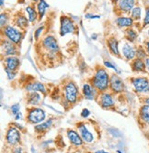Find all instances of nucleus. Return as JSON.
Segmentation results:
<instances>
[{
	"instance_id": "nucleus-1",
	"label": "nucleus",
	"mask_w": 149,
	"mask_h": 153,
	"mask_svg": "<svg viewBox=\"0 0 149 153\" xmlns=\"http://www.w3.org/2000/svg\"><path fill=\"white\" fill-rule=\"evenodd\" d=\"M92 85L93 87L101 92H104L108 89L110 85V77L105 69L100 68L99 70H97L92 79Z\"/></svg>"
},
{
	"instance_id": "nucleus-2",
	"label": "nucleus",
	"mask_w": 149,
	"mask_h": 153,
	"mask_svg": "<svg viewBox=\"0 0 149 153\" xmlns=\"http://www.w3.org/2000/svg\"><path fill=\"white\" fill-rule=\"evenodd\" d=\"M2 31L3 34H5V36L7 38V39L12 41L16 45L19 44L22 39V33L13 26H6L4 29H2Z\"/></svg>"
},
{
	"instance_id": "nucleus-3",
	"label": "nucleus",
	"mask_w": 149,
	"mask_h": 153,
	"mask_svg": "<svg viewBox=\"0 0 149 153\" xmlns=\"http://www.w3.org/2000/svg\"><path fill=\"white\" fill-rule=\"evenodd\" d=\"M61 26H60V35L64 36L68 33H75L76 30V27L74 21L66 16L61 17Z\"/></svg>"
},
{
	"instance_id": "nucleus-4",
	"label": "nucleus",
	"mask_w": 149,
	"mask_h": 153,
	"mask_svg": "<svg viewBox=\"0 0 149 153\" xmlns=\"http://www.w3.org/2000/svg\"><path fill=\"white\" fill-rule=\"evenodd\" d=\"M64 90L66 100L71 104H74L77 99V94H78L77 87L76 86V85L73 82H67V83H65Z\"/></svg>"
},
{
	"instance_id": "nucleus-5",
	"label": "nucleus",
	"mask_w": 149,
	"mask_h": 153,
	"mask_svg": "<svg viewBox=\"0 0 149 153\" xmlns=\"http://www.w3.org/2000/svg\"><path fill=\"white\" fill-rule=\"evenodd\" d=\"M132 85L134 90L138 93L147 92L149 81L146 77H134L132 79Z\"/></svg>"
},
{
	"instance_id": "nucleus-6",
	"label": "nucleus",
	"mask_w": 149,
	"mask_h": 153,
	"mask_svg": "<svg viewBox=\"0 0 149 153\" xmlns=\"http://www.w3.org/2000/svg\"><path fill=\"white\" fill-rule=\"evenodd\" d=\"M43 46L48 52L52 53V54H55L56 52L59 51L58 43L53 36H50V35L47 36L43 41Z\"/></svg>"
},
{
	"instance_id": "nucleus-7",
	"label": "nucleus",
	"mask_w": 149,
	"mask_h": 153,
	"mask_svg": "<svg viewBox=\"0 0 149 153\" xmlns=\"http://www.w3.org/2000/svg\"><path fill=\"white\" fill-rule=\"evenodd\" d=\"M46 114L45 112L40 108H32L28 115V120L32 124L40 123L45 119Z\"/></svg>"
},
{
	"instance_id": "nucleus-8",
	"label": "nucleus",
	"mask_w": 149,
	"mask_h": 153,
	"mask_svg": "<svg viewBox=\"0 0 149 153\" xmlns=\"http://www.w3.org/2000/svg\"><path fill=\"white\" fill-rule=\"evenodd\" d=\"M16 44L13 43L9 39H2L1 41V51L2 54L5 56H13L18 53L17 48L15 46Z\"/></svg>"
},
{
	"instance_id": "nucleus-9",
	"label": "nucleus",
	"mask_w": 149,
	"mask_h": 153,
	"mask_svg": "<svg viewBox=\"0 0 149 153\" xmlns=\"http://www.w3.org/2000/svg\"><path fill=\"white\" fill-rule=\"evenodd\" d=\"M110 87L113 92L121 93L124 89V85L123 80H121L118 75L112 74V77L110 78Z\"/></svg>"
},
{
	"instance_id": "nucleus-10",
	"label": "nucleus",
	"mask_w": 149,
	"mask_h": 153,
	"mask_svg": "<svg viewBox=\"0 0 149 153\" xmlns=\"http://www.w3.org/2000/svg\"><path fill=\"white\" fill-rule=\"evenodd\" d=\"M7 142L9 145H15L19 142L20 140V133L16 128H8L7 132V137H6Z\"/></svg>"
},
{
	"instance_id": "nucleus-11",
	"label": "nucleus",
	"mask_w": 149,
	"mask_h": 153,
	"mask_svg": "<svg viewBox=\"0 0 149 153\" xmlns=\"http://www.w3.org/2000/svg\"><path fill=\"white\" fill-rule=\"evenodd\" d=\"M135 0H119L117 2V7L120 11L124 13H129L133 9Z\"/></svg>"
},
{
	"instance_id": "nucleus-12",
	"label": "nucleus",
	"mask_w": 149,
	"mask_h": 153,
	"mask_svg": "<svg viewBox=\"0 0 149 153\" xmlns=\"http://www.w3.org/2000/svg\"><path fill=\"white\" fill-rule=\"evenodd\" d=\"M5 68H7L9 70L16 72L19 66V59L16 56H8L4 60Z\"/></svg>"
},
{
	"instance_id": "nucleus-13",
	"label": "nucleus",
	"mask_w": 149,
	"mask_h": 153,
	"mask_svg": "<svg viewBox=\"0 0 149 153\" xmlns=\"http://www.w3.org/2000/svg\"><path fill=\"white\" fill-rule=\"evenodd\" d=\"M26 90L28 92H42L43 94H46V89L44 87V85L39 82H32L27 85Z\"/></svg>"
},
{
	"instance_id": "nucleus-14",
	"label": "nucleus",
	"mask_w": 149,
	"mask_h": 153,
	"mask_svg": "<svg viewBox=\"0 0 149 153\" xmlns=\"http://www.w3.org/2000/svg\"><path fill=\"white\" fill-rule=\"evenodd\" d=\"M100 104L104 108L112 106L114 105V102H113V98H112V94H108V93L101 94L100 96Z\"/></svg>"
},
{
	"instance_id": "nucleus-15",
	"label": "nucleus",
	"mask_w": 149,
	"mask_h": 153,
	"mask_svg": "<svg viewBox=\"0 0 149 153\" xmlns=\"http://www.w3.org/2000/svg\"><path fill=\"white\" fill-rule=\"evenodd\" d=\"M78 128H79L81 137H82L83 140H85L88 143H90L93 141V135L88 131V129L87 128V127L84 124H80L78 126Z\"/></svg>"
},
{
	"instance_id": "nucleus-16",
	"label": "nucleus",
	"mask_w": 149,
	"mask_h": 153,
	"mask_svg": "<svg viewBox=\"0 0 149 153\" xmlns=\"http://www.w3.org/2000/svg\"><path fill=\"white\" fill-rule=\"evenodd\" d=\"M67 137H68L71 143L75 146H81L83 144L82 137H81L76 131H74L72 129H69L67 131Z\"/></svg>"
},
{
	"instance_id": "nucleus-17",
	"label": "nucleus",
	"mask_w": 149,
	"mask_h": 153,
	"mask_svg": "<svg viewBox=\"0 0 149 153\" xmlns=\"http://www.w3.org/2000/svg\"><path fill=\"white\" fill-rule=\"evenodd\" d=\"M123 54L127 60H133L136 56V51H135L133 47H132L130 44L125 43L123 47Z\"/></svg>"
},
{
	"instance_id": "nucleus-18",
	"label": "nucleus",
	"mask_w": 149,
	"mask_h": 153,
	"mask_svg": "<svg viewBox=\"0 0 149 153\" xmlns=\"http://www.w3.org/2000/svg\"><path fill=\"white\" fill-rule=\"evenodd\" d=\"M107 44H108V47H109L111 52L116 56H119L120 55V52H119V42L118 40L115 39V38H110L109 39L107 40Z\"/></svg>"
},
{
	"instance_id": "nucleus-19",
	"label": "nucleus",
	"mask_w": 149,
	"mask_h": 153,
	"mask_svg": "<svg viewBox=\"0 0 149 153\" xmlns=\"http://www.w3.org/2000/svg\"><path fill=\"white\" fill-rule=\"evenodd\" d=\"M131 66H132L133 71H134V72H145L146 65H145V62H143L142 59L136 58L133 61Z\"/></svg>"
},
{
	"instance_id": "nucleus-20",
	"label": "nucleus",
	"mask_w": 149,
	"mask_h": 153,
	"mask_svg": "<svg viewBox=\"0 0 149 153\" xmlns=\"http://www.w3.org/2000/svg\"><path fill=\"white\" fill-rule=\"evenodd\" d=\"M96 88L92 87L89 83H85L83 85V94L85 95L86 98L92 100L94 97H95V94H96Z\"/></svg>"
},
{
	"instance_id": "nucleus-21",
	"label": "nucleus",
	"mask_w": 149,
	"mask_h": 153,
	"mask_svg": "<svg viewBox=\"0 0 149 153\" xmlns=\"http://www.w3.org/2000/svg\"><path fill=\"white\" fill-rule=\"evenodd\" d=\"M115 22L118 25V27H128L133 24V19L132 18H128V17H119L115 20Z\"/></svg>"
},
{
	"instance_id": "nucleus-22",
	"label": "nucleus",
	"mask_w": 149,
	"mask_h": 153,
	"mask_svg": "<svg viewBox=\"0 0 149 153\" xmlns=\"http://www.w3.org/2000/svg\"><path fill=\"white\" fill-rule=\"evenodd\" d=\"M140 117L145 123L149 124V105H145L141 107Z\"/></svg>"
},
{
	"instance_id": "nucleus-23",
	"label": "nucleus",
	"mask_w": 149,
	"mask_h": 153,
	"mask_svg": "<svg viewBox=\"0 0 149 153\" xmlns=\"http://www.w3.org/2000/svg\"><path fill=\"white\" fill-rule=\"evenodd\" d=\"M28 21H29V19H27V18L25 16L20 15L19 14L15 19V24L19 27H20V29H25V27H28Z\"/></svg>"
},
{
	"instance_id": "nucleus-24",
	"label": "nucleus",
	"mask_w": 149,
	"mask_h": 153,
	"mask_svg": "<svg viewBox=\"0 0 149 153\" xmlns=\"http://www.w3.org/2000/svg\"><path fill=\"white\" fill-rule=\"evenodd\" d=\"M26 12L28 13V19L30 22L33 23L37 19V12L32 6H28L26 7Z\"/></svg>"
},
{
	"instance_id": "nucleus-25",
	"label": "nucleus",
	"mask_w": 149,
	"mask_h": 153,
	"mask_svg": "<svg viewBox=\"0 0 149 153\" xmlns=\"http://www.w3.org/2000/svg\"><path fill=\"white\" fill-rule=\"evenodd\" d=\"M49 7V5L44 1V0H40L38 3V13H39V18L42 19L44 16V13L46 8Z\"/></svg>"
},
{
	"instance_id": "nucleus-26",
	"label": "nucleus",
	"mask_w": 149,
	"mask_h": 153,
	"mask_svg": "<svg viewBox=\"0 0 149 153\" xmlns=\"http://www.w3.org/2000/svg\"><path fill=\"white\" fill-rule=\"evenodd\" d=\"M40 95L37 93V92H31L30 94L29 99H28V103L33 105H36L40 103Z\"/></svg>"
},
{
	"instance_id": "nucleus-27",
	"label": "nucleus",
	"mask_w": 149,
	"mask_h": 153,
	"mask_svg": "<svg viewBox=\"0 0 149 153\" xmlns=\"http://www.w3.org/2000/svg\"><path fill=\"white\" fill-rule=\"evenodd\" d=\"M52 124V119H49L45 122H43L42 124H40L38 125V126H36V130L37 131H44L46 129H48L50 127H51V125Z\"/></svg>"
},
{
	"instance_id": "nucleus-28",
	"label": "nucleus",
	"mask_w": 149,
	"mask_h": 153,
	"mask_svg": "<svg viewBox=\"0 0 149 153\" xmlns=\"http://www.w3.org/2000/svg\"><path fill=\"white\" fill-rule=\"evenodd\" d=\"M125 37H126V39L129 40V41H134L135 40V39L137 38V33L135 32L133 30H132V29H129V30H127L126 31H125Z\"/></svg>"
},
{
	"instance_id": "nucleus-29",
	"label": "nucleus",
	"mask_w": 149,
	"mask_h": 153,
	"mask_svg": "<svg viewBox=\"0 0 149 153\" xmlns=\"http://www.w3.org/2000/svg\"><path fill=\"white\" fill-rule=\"evenodd\" d=\"M132 13V19L134 20H139L141 19V8L140 7H133L131 11Z\"/></svg>"
},
{
	"instance_id": "nucleus-30",
	"label": "nucleus",
	"mask_w": 149,
	"mask_h": 153,
	"mask_svg": "<svg viewBox=\"0 0 149 153\" xmlns=\"http://www.w3.org/2000/svg\"><path fill=\"white\" fill-rule=\"evenodd\" d=\"M0 25H1V29H4L6 26H7V21H8V16L6 13H2L1 17H0Z\"/></svg>"
},
{
	"instance_id": "nucleus-31",
	"label": "nucleus",
	"mask_w": 149,
	"mask_h": 153,
	"mask_svg": "<svg viewBox=\"0 0 149 153\" xmlns=\"http://www.w3.org/2000/svg\"><path fill=\"white\" fill-rule=\"evenodd\" d=\"M136 56L137 58H140V59H143V58H145L146 56V52L145 51V49H143L142 47H139L136 51Z\"/></svg>"
},
{
	"instance_id": "nucleus-32",
	"label": "nucleus",
	"mask_w": 149,
	"mask_h": 153,
	"mask_svg": "<svg viewBox=\"0 0 149 153\" xmlns=\"http://www.w3.org/2000/svg\"><path fill=\"white\" fill-rule=\"evenodd\" d=\"M5 72L7 73V75L9 80H13V79L15 78V76H16V73L15 72L9 70V69H7V68H5Z\"/></svg>"
},
{
	"instance_id": "nucleus-33",
	"label": "nucleus",
	"mask_w": 149,
	"mask_h": 153,
	"mask_svg": "<svg viewBox=\"0 0 149 153\" xmlns=\"http://www.w3.org/2000/svg\"><path fill=\"white\" fill-rule=\"evenodd\" d=\"M19 109H20V105L19 104H16V105H13L11 106V111L14 116H16L18 113H19Z\"/></svg>"
},
{
	"instance_id": "nucleus-34",
	"label": "nucleus",
	"mask_w": 149,
	"mask_h": 153,
	"mask_svg": "<svg viewBox=\"0 0 149 153\" xmlns=\"http://www.w3.org/2000/svg\"><path fill=\"white\" fill-rule=\"evenodd\" d=\"M149 24V7L145 8V17L144 19V26H146Z\"/></svg>"
},
{
	"instance_id": "nucleus-35",
	"label": "nucleus",
	"mask_w": 149,
	"mask_h": 153,
	"mask_svg": "<svg viewBox=\"0 0 149 153\" xmlns=\"http://www.w3.org/2000/svg\"><path fill=\"white\" fill-rule=\"evenodd\" d=\"M104 65L106 66V67H108V68H111V69H113V70H115V71H117V69H116V67L114 66V65H112L110 62H104Z\"/></svg>"
},
{
	"instance_id": "nucleus-36",
	"label": "nucleus",
	"mask_w": 149,
	"mask_h": 153,
	"mask_svg": "<svg viewBox=\"0 0 149 153\" xmlns=\"http://www.w3.org/2000/svg\"><path fill=\"white\" fill-rule=\"evenodd\" d=\"M89 114H90V112H89L88 109H83L82 113H81V116H82L83 117H88L89 116Z\"/></svg>"
},
{
	"instance_id": "nucleus-37",
	"label": "nucleus",
	"mask_w": 149,
	"mask_h": 153,
	"mask_svg": "<svg viewBox=\"0 0 149 153\" xmlns=\"http://www.w3.org/2000/svg\"><path fill=\"white\" fill-rule=\"evenodd\" d=\"M43 27H39V29L36 30V32H35V39H38L40 34L42 33V31H43Z\"/></svg>"
},
{
	"instance_id": "nucleus-38",
	"label": "nucleus",
	"mask_w": 149,
	"mask_h": 153,
	"mask_svg": "<svg viewBox=\"0 0 149 153\" xmlns=\"http://www.w3.org/2000/svg\"><path fill=\"white\" fill-rule=\"evenodd\" d=\"M85 17L87 19H99L100 18V16H98V15H91V14H87Z\"/></svg>"
},
{
	"instance_id": "nucleus-39",
	"label": "nucleus",
	"mask_w": 149,
	"mask_h": 153,
	"mask_svg": "<svg viewBox=\"0 0 149 153\" xmlns=\"http://www.w3.org/2000/svg\"><path fill=\"white\" fill-rule=\"evenodd\" d=\"M13 153H22L21 148H16L14 150H13Z\"/></svg>"
},
{
	"instance_id": "nucleus-40",
	"label": "nucleus",
	"mask_w": 149,
	"mask_h": 153,
	"mask_svg": "<svg viewBox=\"0 0 149 153\" xmlns=\"http://www.w3.org/2000/svg\"><path fill=\"white\" fill-rule=\"evenodd\" d=\"M145 49H146L147 53L149 54V41H148V42H146V43H145Z\"/></svg>"
},
{
	"instance_id": "nucleus-41",
	"label": "nucleus",
	"mask_w": 149,
	"mask_h": 153,
	"mask_svg": "<svg viewBox=\"0 0 149 153\" xmlns=\"http://www.w3.org/2000/svg\"><path fill=\"white\" fill-rule=\"evenodd\" d=\"M15 118H16L17 120H19V118H21V113H18V114L15 116Z\"/></svg>"
},
{
	"instance_id": "nucleus-42",
	"label": "nucleus",
	"mask_w": 149,
	"mask_h": 153,
	"mask_svg": "<svg viewBox=\"0 0 149 153\" xmlns=\"http://www.w3.org/2000/svg\"><path fill=\"white\" fill-rule=\"evenodd\" d=\"M145 63L146 66L149 67V58H145Z\"/></svg>"
},
{
	"instance_id": "nucleus-43",
	"label": "nucleus",
	"mask_w": 149,
	"mask_h": 153,
	"mask_svg": "<svg viewBox=\"0 0 149 153\" xmlns=\"http://www.w3.org/2000/svg\"><path fill=\"white\" fill-rule=\"evenodd\" d=\"M97 153H108V152H106V151H104V150H98Z\"/></svg>"
},
{
	"instance_id": "nucleus-44",
	"label": "nucleus",
	"mask_w": 149,
	"mask_h": 153,
	"mask_svg": "<svg viewBox=\"0 0 149 153\" xmlns=\"http://www.w3.org/2000/svg\"><path fill=\"white\" fill-rule=\"evenodd\" d=\"M145 103H146V105H149V97L145 99Z\"/></svg>"
},
{
	"instance_id": "nucleus-45",
	"label": "nucleus",
	"mask_w": 149,
	"mask_h": 153,
	"mask_svg": "<svg viewBox=\"0 0 149 153\" xmlns=\"http://www.w3.org/2000/svg\"><path fill=\"white\" fill-rule=\"evenodd\" d=\"M118 1H119V0H112V3H117Z\"/></svg>"
},
{
	"instance_id": "nucleus-46",
	"label": "nucleus",
	"mask_w": 149,
	"mask_h": 153,
	"mask_svg": "<svg viewBox=\"0 0 149 153\" xmlns=\"http://www.w3.org/2000/svg\"><path fill=\"white\" fill-rule=\"evenodd\" d=\"M0 1H1V4H0V5L3 6V5H4V1H5V0H0Z\"/></svg>"
},
{
	"instance_id": "nucleus-47",
	"label": "nucleus",
	"mask_w": 149,
	"mask_h": 153,
	"mask_svg": "<svg viewBox=\"0 0 149 153\" xmlns=\"http://www.w3.org/2000/svg\"><path fill=\"white\" fill-rule=\"evenodd\" d=\"M147 91H148V92H149V86H148V89H147Z\"/></svg>"
},
{
	"instance_id": "nucleus-48",
	"label": "nucleus",
	"mask_w": 149,
	"mask_h": 153,
	"mask_svg": "<svg viewBox=\"0 0 149 153\" xmlns=\"http://www.w3.org/2000/svg\"><path fill=\"white\" fill-rule=\"evenodd\" d=\"M148 34H149V30H148Z\"/></svg>"
}]
</instances>
